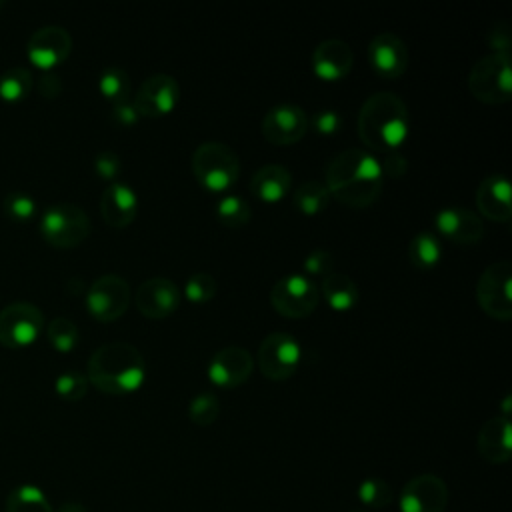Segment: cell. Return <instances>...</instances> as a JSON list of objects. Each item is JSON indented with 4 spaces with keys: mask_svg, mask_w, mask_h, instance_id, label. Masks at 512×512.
Masks as SVG:
<instances>
[{
    "mask_svg": "<svg viewBox=\"0 0 512 512\" xmlns=\"http://www.w3.org/2000/svg\"><path fill=\"white\" fill-rule=\"evenodd\" d=\"M398 506L400 512H444L448 488L436 474H418L404 484Z\"/></svg>",
    "mask_w": 512,
    "mask_h": 512,
    "instance_id": "15",
    "label": "cell"
},
{
    "mask_svg": "<svg viewBox=\"0 0 512 512\" xmlns=\"http://www.w3.org/2000/svg\"><path fill=\"white\" fill-rule=\"evenodd\" d=\"M476 208L494 222H508L512 216L510 182L504 174H488L476 190Z\"/></svg>",
    "mask_w": 512,
    "mask_h": 512,
    "instance_id": "22",
    "label": "cell"
},
{
    "mask_svg": "<svg viewBox=\"0 0 512 512\" xmlns=\"http://www.w3.org/2000/svg\"><path fill=\"white\" fill-rule=\"evenodd\" d=\"M290 186L292 176L280 164H264L250 178V190L254 192V196L268 204L280 202L290 192Z\"/></svg>",
    "mask_w": 512,
    "mask_h": 512,
    "instance_id": "24",
    "label": "cell"
},
{
    "mask_svg": "<svg viewBox=\"0 0 512 512\" xmlns=\"http://www.w3.org/2000/svg\"><path fill=\"white\" fill-rule=\"evenodd\" d=\"M320 292L326 304L336 312L352 310L358 304V284L344 272H332L322 278Z\"/></svg>",
    "mask_w": 512,
    "mask_h": 512,
    "instance_id": "25",
    "label": "cell"
},
{
    "mask_svg": "<svg viewBox=\"0 0 512 512\" xmlns=\"http://www.w3.org/2000/svg\"><path fill=\"white\" fill-rule=\"evenodd\" d=\"M358 498H360L362 504H366L370 508H382V506H388L392 502L394 490L382 478H368L360 484Z\"/></svg>",
    "mask_w": 512,
    "mask_h": 512,
    "instance_id": "34",
    "label": "cell"
},
{
    "mask_svg": "<svg viewBox=\"0 0 512 512\" xmlns=\"http://www.w3.org/2000/svg\"><path fill=\"white\" fill-rule=\"evenodd\" d=\"M308 132V116L296 104H278L262 120V134L276 146L296 144Z\"/></svg>",
    "mask_w": 512,
    "mask_h": 512,
    "instance_id": "17",
    "label": "cell"
},
{
    "mask_svg": "<svg viewBox=\"0 0 512 512\" xmlns=\"http://www.w3.org/2000/svg\"><path fill=\"white\" fill-rule=\"evenodd\" d=\"M320 290L306 274L292 272L282 276L270 290L272 308L284 318H306L318 306Z\"/></svg>",
    "mask_w": 512,
    "mask_h": 512,
    "instance_id": "8",
    "label": "cell"
},
{
    "mask_svg": "<svg viewBox=\"0 0 512 512\" xmlns=\"http://www.w3.org/2000/svg\"><path fill=\"white\" fill-rule=\"evenodd\" d=\"M2 206L6 216L14 222H28L36 214V202L26 192H8Z\"/></svg>",
    "mask_w": 512,
    "mask_h": 512,
    "instance_id": "37",
    "label": "cell"
},
{
    "mask_svg": "<svg viewBox=\"0 0 512 512\" xmlns=\"http://www.w3.org/2000/svg\"><path fill=\"white\" fill-rule=\"evenodd\" d=\"M330 192L328 186L324 184V180L312 178L306 180L292 196V204L294 208L304 214V216H316L320 212H324L330 204Z\"/></svg>",
    "mask_w": 512,
    "mask_h": 512,
    "instance_id": "27",
    "label": "cell"
},
{
    "mask_svg": "<svg viewBox=\"0 0 512 512\" xmlns=\"http://www.w3.org/2000/svg\"><path fill=\"white\" fill-rule=\"evenodd\" d=\"M330 196L348 208H366L374 204L384 186L380 160L362 148H348L336 154L324 174Z\"/></svg>",
    "mask_w": 512,
    "mask_h": 512,
    "instance_id": "1",
    "label": "cell"
},
{
    "mask_svg": "<svg viewBox=\"0 0 512 512\" xmlns=\"http://www.w3.org/2000/svg\"><path fill=\"white\" fill-rule=\"evenodd\" d=\"M40 232L54 248H76L90 234V218L76 204H54L42 212Z\"/></svg>",
    "mask_w": 512,
    "mask_h": 512,
    "instance_id": "6",
    "label": "cell"
},
{
    "mask_svg": "<svg viewBox=\"0 0 512 512\" xmlns=\"http://www.w3.org/2000/svg\"><path fill=\"white\" fill-rule=\"evenodd\" d=\"M98 90L112 104L128 102V96H130V76L126 74V70H122L118 66H110V68H106L100 74Z\"/></svg>",
    "mask_w": 512,
    "mask_h": 512,
    "instance_id": "29",
    "label": "cell"
},
{
    "mask_svg": "<svg viewBox=\"0 0 512 512\" xmlns=\"http://www.w3.org/2000/svg\"><path fill=\"white\" fill-rule=\"evenodd\" d=\"M488 46L492 48V54H500L510 58L512 50V30L508 22H496L492 30L488 32Z\"/></svg>",
    "mask_w": 512,
    "mask_h": 512,
    "instance_id": "39",
    "label": "cell"
},
{
    "mask_svg": "<svg viewBox=\"0 0 512 512\" xmlns=\"http://www.w3.org/2000/svg\"><path fill=\"white\" fill-rule=\"evenodd\" d=\"M180 100V84L170 74H152L146 78L132 100L136 112L146 118L170 114Z\"/></svg>",
    "mask_w": 512,
    "mask_h": 512,
    "instance_id": "12",
    "label": "cell"
},
{
    "mask_svg": "<svg viewBox=\"0 0 512 512\" xmlns=\"http://www.w3.org/2000/svg\"><path fill=\"white\" fill-rule=\"evenodd\" d=\"M46 334H48V342L52 344V348L62 354L72 352L80 340V332H78L76 324L64 316L50 320Z\"/></svg>",
    "mask_w": 512,
    "mask_h": 512,
    "instance_id": "32",
    "label": "cell"
},
{
    "mask_svg": "<svg viewBox=\"0 0 512 512\" xmlns=\"http://www.w3.org/2000/svg\"><path fill=\"white\" fill-rule=\"evenodd\" d=\"M436 230L454 244H476L484 236L482 220L476 212L460 206H448L434 216Z\"/></svg>",
    "mask_w": 512,
    "mask_h": 512,
    "instance_id": "19",
    "label": "cell"
},
{
    "mask_svg": "<svg viewBox=\"0 0 512 512\" xmlns=\"http://www.w3.org/2000/svg\"><path fill=\"white\" fill-rule=\"evenodd\" d=\"M372 70L382 78H400L408 68V48L394 32L376 34L366 50Z\"/></svg>",
    "mask_w": 512,
    "mask_h": 512,
    "instance_id": "18",
    "label": "cell"
},
{
    "mask_svg": "<svg viewBox=\"0 0 512 512\" xmlns=\"http://www.w3.org/2000/svg\"><path fill=\"white\" fill-rule=\"evenodd\" d=\"M112 120L120 126H134L140 120V114L132 102H120L112 106Z\"/></svg>",
    "mask_w": 512,
    "mask_h": 512,
    "instance_id": "42",
    "label": "cell"
},
{
    "mask_svg": "<svg viewBox=\"0 0 512 512\" xmlns=\"http://www.w3.org/2000/svg\"><path fill=\"white\" fill-rule=\"evenodd\" d=\"M380 166H382L384 174L398 178V176H404V172H406V158L396 154V152H390V154L384 156Z\"/></svg>",
    "mask_w": 512,
    "mask_h": 512,
    "instance_id": "43",
    "label": "cell"
},
{
    "mask_svg": "<svg viewBox=\"0 0 512 512\" xmlns=\"http://www.w3.org/2000/svg\"><path fill=\"white\" fill-rule=\"evenodd\" d=\"M86 378L104 394H130L146 380V360L130 342H108L90 354Z\"/></svg>",
    "mask_w": 512,
    "mask_h": 512,
    "instance_id": "2",
    "label": "cell"
},
{
    "mask_svg": "<svg viewBox=\"0 0 512 512\" xmlns=\"http://www.w3.org/2000/svg\"><path fill=\"white\" fill-rule=\"evenodd\" d=\"M302 266H304L308 278H310V276L326 278L328 274L334 272V258H332L330 252L316 248V250H312V252L304 258Z\"/></svg>",
    "mask_w": 512,
    "mask_h": 512,
    "instance_id": "38",
    "label": "cell"
},
{
    "mask_svg": "<svg viewBox=\"0 0 512 512\" xmlns=\"http://www.w3.org/2000/svg\"><path fill=\"white\" fill-rule=\"evenodd\" d=\"M190 164L198 184L212 194L228 192L240 174V160L234 150L216 140L198 144L192 152Z\"/></svg>",
    "mask_w": 512,
    "mask_h": 512,
    "instance_id": "4",
    "label": "cell"
},
{
    "mask_svg": "<svg viewBox=\"0 0 512 512\" xmlns=\"http://www.w3.org/2000/svg\"><path fill=\"white\" fill-rule=\"evenodd\" d=\"M72 52V38L66 28L48 24L32 32L26 44V56L28 60L42 68V70H52L58 64H62Z\"/></svg>",
    "mask_w": 512,
    "mask_h": 512,
    "instance_id": "14",
    "label": "cell"
},
{
    "mask_svg": "<svg viewBox=\"0 0 512 512\" xmlns=\"http://www.w3.org/2000/svg\"><path fill=\"white\" fill-rule=\"evenodd\" d=\"M138 212V196L132 186L124 182H110L100 198V214L112 228H126L134 222Z\"/></svg>",
    "mask_w": 512,
    "mask_h": 512,
    "instance_id": "23",
    "label": "cell"
},
{
    "mask_svg": "<svg viewBox=\"0 0 512 512\" xmlns=\"http://www.w3.org/2000/svg\"><path fill=\"white\" fill-rule=\"evenodd\" d=\"M312 126H314V130L318 134H326V136L328 134H336L340 130V126H342V118H340V114L336 110H322V112H318L314 116Z\"/></svg>",
    "mask_w": 512,
    "mask_h": 512,
    "instance_id": "41",
    "label": "cell"
},
{
    "mask_svg": "<svg viewBox=\"0 0 512 512\" xmlns=\"http://www.w3.org/2000/svg\"><path fill=\"white\" fill-rule=\"evenodd\" d=\"M470 94L484 104H504L512 96L510 58L488 54L476 60L468 74Z\"/></svg>",
    "mask_w": 512,
    "mask_h": 512,
    "instance_id": "5",
    "label": "cell"
},
{
    "mask_svg": "<svg viewBox=\"0 0 512 512\" xmlns=\"http://www.w3.org/2000/svg\"><path fill=\"white\" fill-rule=\"evenodd\" d=\"M180 288L162 276L144 280L136 290V308L148 320H162L174 314L180 306Z\"/></svg>",
    "mask_w": 512,
    "mask_h": 512,
    "instance_id": "16",
    "label": "cell"
},
{
    "mask_svg": "<svg viewBox=\"0 0 512 512\" xmlns=\"http://www.w3.org/2000/svg\"><path fill=\"white\" fill-rule=\"evenodd\" d=\"M4 512H54V508L42 488L20 484L8 492Z\"/></svg>",
    "mask_w": 512,
    "mask_h": 512,
    "instance_id": "26",
    "label": "cell"
},
{
    "mask_svg": "<svg viewBox=\"0 0 512 512\" xmlns=\"http://www.w3.org/2000/svg\"><path fill=\"white\" fill-rule=\"evenodd\" d=\"M220 414V402L212 392L196 394L188 404V418L196 426H210Z\"/></svg>",
    "mask_w": 512,
    "mask_h": 512,
    "instance_id": "33",
    "label": "cell"
},
{
    "mask_svg": "<svg viewBox=\"0 0 512 512\" xmlns=\"http://www.w3.org/2000/svg\"><path fill=\"white\" fill-rule=\"evenodd\" d=\"M54 390L62 400L78 402L86 396L88 378L80 372H64L54 380Z\"/></svg>",
    "mask_w": 512,
    "mask_h": 512,
    "instance_id": "36",
    "label": "cell"
},
{
    "mask_svg": "<svg viewBox=\"0 0 512 512\" xmlns=\"http://www.w3.org/2000/svg\"><path fill=\"white\" fill-rule=\"evenodd\" d=\"M56 512H86V508L80 502H64L58 506Z\"/></svg>",
    "mask_w": 512,
    "mask_h": 512,
    "instance_id": "44",
    "label": "cell"
},
{
    "mask_svg": "<svg viewBox=\"0 0 512 512\" xmlns=\"http://www.w3.org/2000/svg\"><path fill=\"white\" fill-rule=\"evenodd\" d=\"M44 314L32 302H12L0 310V344L6 348H26L40 336Z\"/></svg>",
    "mask_w": 512,
    "mask_h": 512,
    "instance_id": "10",
    "label": "cell"
},
{
    "mask_svg": "<svg viewBox=\"0 0 512 512\" xmlns=\"http://www.w3.org/2000/svg\"><path fill=\"white\" fill-rule=\"evenodd\" d=\"M302 348L300 342L288 332H272L264 336L256 352L258 370L268 380H288L300 366Z\"/></svg>",
    "mask_w": 512,
    "mask_h": 512,
    "instance_id": "9",
    "label": "cell"
},
{
    "mask_svg": "<svg viewBox=\"0 0 512 512\" xmlns=\"http://www.w3.org/2000/svg\"><path fill=\"white\" fill-rule=\"evenodd\" d=\"M30 90H32V74L22 66L8 68L0 76V98L6 102H20L30 94Z\"/></svg>",
    "mask_w": 512,
    "mask_h": 512,
    "instance_id": "30",
    "label": "cell"
},
{
    "mask_svg": "<svg viewBox=\"0 0 512 512\" xmlns=\"http://www.w3.org/2000/svg\"><path fill=\"white\" fill-rule=\"evenodd\" d=\"M216 280L208 272H196L186 280L184 296L194 304H206L216 296Z\"/></svg>",
    "mask_w": 512,
    "mask_h": 512,
    "instance_id": "35",
    "label": "cell"
},
{
    "mask_svg": "<svg viewBox=\"0 0 512 512\" xmlns=\"http://www.w3.org/2000/svg\"><path fill=\"white\" fill-rule=\"evenodd\" d=\"M476 302L494 320L512 318V264L510 260L492 262L476 282Z\"/></svg>",
    "mask_w": 512,
    "mask_h": 512,
    "instance_id": "7",
    "label": "cell"
},
{
    "mask_svg": "<svg viewBox=\"0 0 512 512\" xmlns=\"http://www.w3.org/2000/svg\"><path fill=\"white\" fill-rule=\"evenodd\" d=\"M130 304V284L118 274L96 278L86 292V310L98 322L118 320Z\"/></svg>",
    "mask_w": 512,
    "mask_h": 512,
    "instance_id": "11",
    "label": "cell"
},
{
    "mask_svg": "<svg viewBox=\"0 0 512 512\" xmlns=\"http://www.w3.org/2000/svg\"><path fill=\"white\" fill-rule=\"evenodd\" d=\"M512 426L508 416H492L488 418L476 436V450L480 458L490 464H504L512 454Z\"/></svg>",
    "mask_w": 512,
    "mask_h": 512,
    "instance_id": "21",
    "label": "cell"
},
{
    "mask_svg": "<svg viewBox=\"0 0 512 512\" xmlns=\"http://www.w3.org/2000/svg\"><path fill=\"white\" fill-rule=\"evenodd\" d=\"M354 64L352 48L338 38H330L320 42L312 52V70L316 78L324 82L342 80Z\"/></svg>",
    "mask_w": 512,
    "mask_h": 512,
    "instance_id": "20",
    "label": "cell"
},
{
    "mask_svg": "<svg viewBox=\"0 0 512 512\" xmlns=\"http://www.w3.org/2000/svg\"><path fill=\"white\" fill-rule=\"evenodd\" d=\"M216 216L228 228H242L250 222V206L242 196L226 194L218 200Z\"/></svg>",
    "mask_w": 512,
    "mask_h": 512,
    "instance_id": "31",
    "label": "cell"
},
{
    "mask_svg": "<svg viewBox=\"0 0 512 512\" xmlns=\"http://www.w3.org/2000/svg\"><path fill=\"white\" fill-rule=\"evenodd\" d=\"M408 258L414 268H418L422 272L432 270L442 258L440 238L432 232L416 234L408 244Z\"/></svg>",
    "mask_w": 512,
    "mask_h": 512,
    "instance_id": "28",
    "label": "cell"
},
{
    "mask_svg": "<svg viewBox=\"0 0 512 512\" xmlns=\"http://www.w3.org/2000/svg\"><path fill=\"white\" fill-rule=\"evenodd\" d=\"M2 6H4V2H2V0H0V10H2Z\"/></svg>",
    "mask_w": 512,
    "mask_h": 512,
    "instance_id": "45",
    "label": "cell"
},
{
    "mask_svg": "<svg viewBox=\"0 0 512 512\" xmlns=\"http://www.w3.org/2000/svg\"><path fill=\"white\" fill-rule=\"evenodd\" d=\"M94 170L96 174L102 178V180H114L120 172V158L118 154L114 152H100L96 158H94Z\"/></svg>",
    "mask_w": 512,
    "mask_h": 512,
    "instance_id": "40",
    "label": "cell"
},
{
    "mask_svg": "<svg viewBox=\"0 0 512 512\" xmlns=\"http://www.w3.org/2000/svg\"><path fill=\"white\" fill-rule=\"evenodd\" d=\"M408 108L394 92H376L360 108L358 134L372 152H394L408 136Z\"/></svg>",
    "mask_w": 512,
    "mask_h": 512,
    "instance_id": "3",
    "label": "cell"
},
{
    "mask_svg": "<svg viewBox=\"0 0 512 512\" xmlns=\"http://www.w3.org/2000/svg\"><path fill=\"white\" fill-rule=\"evenodd\" d=\"M254 370V358L244 346H224L208 362L206 376L218 388L242 386Z\"/></svg>",
    "mask_w": 512,
    "mask_h": 512,
    "instance_id": "13",
    "label": "cell"
}]
</instances>
